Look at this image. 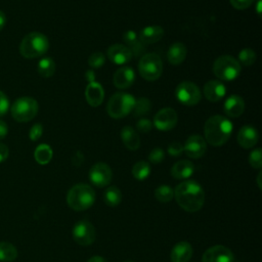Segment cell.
Segmentation results:
<instances>
[{"mask_svg": "<svg viewBox=\"0 0 262 262\" xmlns=\"http://www.w3.org/2000/svg\"><path fill=\"white\" fill-rule=\"evenodd\" d=\"M177 204L186 212L199 211L205 202V193L202 186L195 180H184L174 190Z\"/></svg>", "mask_w": 262, "mask_h": 262, "instance_id": "6da1fadb", "label": "cell"}, {"mask_svg": "<svg viewBox=\"0 0 262 262\" xmlns=\"http://www.w3.org/2000/svg\"><path fill=\"white\" fill-rule=\"evenodd\" d=\"M233 127L226 117L215 115L210 117L204 126L205 140L213 146H220L230 138Z\"/></svg>", "mask_w": 262, "mask_h": 262, "instance_id": "7a4b0ae2", "label": "cell"}, {"mask_svg": "<svg viewBox=\"0 0 262 262\" xmlns=\"http://www.w3.org/2000/svg\"><path fill=\"white\" fill-rule=\"evenodd\" d=\"M48 48L49 41L44 34L31 32L23 38L19 44V53L25 58H36L44 55Z\"/></svg>", "mask_w": 262, "mask_h": 262, "instance_id": "3957f363", "label": "cell"}, {"mask_svg": "<svg viewBox=\"0 0 262 262\" xmlns=\"http://www.w3.org/2000/svg\"><path fill=\"white\" fill-rule=\"evenodd\" d=\"M67 202L69 207L75 211L87 210L95 202V191L88 184L78 183L70 188Z\"/></svg>", "mask_w": 262, "mask_h": 262, "instance_id": "277c9868", "label": "cell"}, {"mask_svg": "<svg viewBox=\"0 0 262 262\" xmlns=\"http://www.w3.org/2000/svg\"><path fill=\"white\" fill-rule=\"evenodd\" d=\"M135 98L126 92H117L111 96L106 104V112L113 119H121L131 113Z\"/></svg>", "mask_w": 262, "mask_h": 262, "instance_id": "5b68a950", "label": "cell"}, {"mask_svg": "<svg viewBox=\"0 0 262 262\" xmlns=\"http://www.w3.org/2000/svg\"><path fill=\"white\" fill-rule=\"evenodd\" d=\"M213 73L221 81H232L241 73V63L231 55H221L213 63Z\"/></svg>", "mask_w": 262, "mask_h": 262, "instance_id": "8992f818", "label": "cell"}, {"mask_svg": "<svg viewBox=\"0 0 262 262\" xmlns=\"http://www.w3.org/2000/svg\"><path fill=\"white\" fill-rule=\"evenodd\" d=\"M39 105L35 98L30 96H21L14 100L10 107L12 118L20 123L33 120L38 114Z\"/></svg>", "mask_w": 262, "mask_h": 262, "instance_id": "52a82bcc", "label": "cell"}, {"mask_svg": "<svg viewBox=\"0 0 262 262\" xmlns=\"http://www.w3.org/2000/svg\"><path fill=\"white\" fill-rule=\"evenodd\" d=\"M138 71L140 76L146 81L158 80L163 73V62L157 53L143 54L138 62Z\"/></svg>", "mask_w": 262, "mask_h": 262, "instance_id": "ba28073f", "label": "cell"}, {"mask_svg": "<svg viewBox=\"0 0 262 262\" xmlns=\"http://www.w3.org/2000/svg\"><path fill=\"white\" fill-rule=\"evenodd\" d=\"M175 96L180 103L191 106L200 102L202 93L196 84L190 81H183L177 85L175 89Z\"/></svg>", "mask_w": 262, "mask_h": 262, "instance_id": "9c48e42d", "label": "cell"}, {"mask_svg": "<svg viewBox=\"0 0 262 262\" xmlns=\"http://www.w3.org/2000/svg\"><path fill=\"white\" fill-rule=\"evenodd\" d=\"M73 238L80 246H90L96 236L94 226L87 220L78 221L73 227Z\"/></svg>", "mask_w": 262, "mask_h": 262, "instance_id": "30bf717a", "label": "cell"}, {"mask_svg": "<svg viewBox=\"0 0 262 262\" xmlns=\"http://www.w3.org/2000/svg\"><path fill=\"white\" fill-rule=\"evenodd\" d=\"M88 176L92 184L98 187H104L111 183L113 172L105 163H96L90 168Z\"/></svg>", "mask_w": 262, "mask_h": 262, "instance_id": "8fae6325", "label": "cell"}, {"mask_svg": "<svg viewBox=\"0 0 262 262\" xmlns=\"http://www.w3.org/2000/svg\"><path fill=\"white\" fill-rule=\"evenodd\" d=\"M178 121V116L175 110L171 107L161 108L154 117L155 127L160 131H169L173 129Z\"/></svg>", "mask_w": 262, "mask_h": 262, "instance_id": "7c38bea8", "label": "cell"}, {"mask_svg": "<svg viewBox=\"0 0 262 262\" xmlns=\"http://www.w3.org/2000/svg\"><path fill=\"white\" fill-rule=\"evenodd\" d=\"M207 150V142L201 135H190L184 142L183 151L188 158L199 159L205 155Z\"/></svg>", "mask_w": 262, "mask_h": 262, "instance_id": "4fadbf2b", "label": "cell"}, {"mask_svg": "<svg viewBox=\"0 0 262 262\" xmlns=\"http://www.w3.org/2000/svg\"><path fill=\"white\" fill-rule=\"evenodd\" d=\"M232 252L222 245H216L209 248L202 257V262H232Z\"/></svg>", "mask_w": 262, "mask_h": 262, "instance_id": "5bb4252c", "label": "cell"}, {"mask_svg": "<svg viewBox=\"0 0 262 262\" xmlns=\"http://www.w3.org/2000/svg\"><path fill=\"white\" fill-rule=\"evenodd\" d=\"M106 55L108 59L115 64H125L132 58L131 50L123 44H113L106 50Z\"/></svg>", "mask_w": 262, "mask_h": 262, "instance_id": "9a60e30c", "label": "cell"}, {"mask_svg": "<svg viewBox=\"0 0 262 262\" xmlns=\"http://www.w3.org/2000/svg\"><path fill=\"white\" fill-rule=\"evenodd\" d=\"M204 95L211 102H217L221 100L226 93L224 84L219 80H210L204 85Z\"/></svg>", "mask_w": 262, "mask_h": 262, "instance_id": "2e32d148", "label": "cell"}, {"mask_svg": "<svg viewBox=\"0 0 262 262\" xmlns=\"http://www.w3.org/2000/svg\"><path fill=\"white\" fill-rule=\"evenodd\" d=\"M237 143L244 148H251L258 142L259 134L257 129L252 125L243 126L236 136Z\"/></svg>", "mask_w": 262, "mask_h": 262, "instance_id": "e0dca14e", "label": "cell"}, {"mask_svg": "<svg viewBox=\"0 0 262 262\" xmlns=\"http://www.w3.org/2000/svg\"><path fill=\"white\" fill-rule=\"evenodd\" d=\"M135 80V73L130 67H123L118 69L113 78L114 85L119 89L129 88Z\"/></svg>", "mask_w": 262, "mask_h": 262, "instance_id": "ac0fdd59", "label": "cell"}, {"mask_svg": "<svg viewBox=\"0 0 262 262\" xmlns=\"http://www.w3.org/2000/svg\"><path fill=\"white\" fill-rule=\"evenodd\" d=\"M223 111L225 115L229 118H237L245 111V101L237 94L229 95L223 105Z\"/></svg>", "mask_w": 262, "mask_h": 262, "instance_id": "d6986e66", "label": "cell"}, {"mask_svg": "<svg viewBox=\"0 0 262 262\" xmlns=\"http://www.w3.org/2000/svg\"><path fill=\"white\" fill-rule=\"evenodd\" d=\"M85 97L91 106H98L102 103L104 98V91L102 86L98 82L88 83L85 90Z\"/></svg>", "mask_w": 262, "mask_h": 262, "instance_id": "ffe728a7", "label": "cell"}, {"mask_svg": "<svg viewBox=\"0 0 262 262\" xmlns=\"http://www.w3.org/2000/svg\"><path fill=\"white\" fill-rule=\"evenodd\" d=\"M163 36L164 29L161 26H147L139 32L138 39L141 43L147 45L160 41Z\"/></svg>", "mask_w": 262, "mask_h": 262, "instance_id": "44dd1931", "label": "cell"}, {"mask_svg": "<svg viewBox=\"0 0 262 262\" xmlns=\"http://www.w3.org/2000/svg\"><path fill=\"white\" fill-rule=\"evenodd\" d=\"M192 256V248L187 242L177 243L171 250V261L172 262H188Z\"/></svg>", "mask_w": 262, "mask_h": 262, "instance_id": "7402d4cb", "label": "cell"}, {"mask_svg": "<svg viewBox=\"0 0 262 262\" xmlns=\"http://www.w3.org/2000/svg\"><path fill=\"white\" fill-rule=\"evenodd\" d=\"M194 165L188 160H181L176 162L171 168V175L178 180L187 179L192 175Z\"/></svg>", "mask_w": 262, "mask_h": 262, "instance_id": "603a6c76", "label": "cell"}, {"mask_svg": "<svg viewBox=\"0 0 262 262\" xmlns=\"http://www.w3.org/2000/svg\"><path fill=\"white\" fill-rule=\"evenodd\" d=\"M187 54V49L185 45L181 42L173 43L167 51V59L171 64L177 66L184 61Z\"/></svg>", "mask_w": 262, "mask_h": 262, "instance_id": "cb8c5ba5", "label": "cell"}, {"mask_svg": "<svg viewBox=\"0 0 262 262\" xmlns=\"http://www.w3.org/2000/svg\"><path fill=\"white\" fill-rule=\"evenodd\" d=\"M121 139L124 145L130 150H136L140 146V138L138 133L131 126H125L121 130Z\"/></svg>", "mask_w": 262, "mask_h": 262, "instance_id": "d4e9b609", "label": "cell"}, {"mask_svg": "<svg viewBox=\"0 0 262 262\" xmlns=\"http://www.w3.org/2000/svg\"><path fill=\"white\" fill-rule=\"evenodd\" d=\"M123 40L132 53H135L136 55H138L144 51V44L140 42L135 32L133 31L125 32L123 35Z\"/></svg>", "mask_w": 262, "mask_h": 262, "instance_id": "484cf974", "label": "cell"}, {"mask_svg": "<svg viewBox=\"0 0 262 262\" xmlns=\"http://www.w3.org/2000/svg\"><path fill=\"white\" fill-rule=\"evenodd\" d=\"M17 258V250L11 243L0 242V262H12Z\"/></svg>", "mask_w": 262, "mask_h": 262, "instance_id": "4316f807", "label": "cell"}, {"mask_svg": "<svg viewBox=\"0 0 262 262\" xmlns=\"http://www.w3.org/2000/svg\"><path fill=\"white\" fill-rule=\"evenodd\" d=\"M55 62L51 57H43L37 64V71L43 78H50L55 72Z\"/></svg>", "mask_w": 262, "mask_h": 262, "instance_id": "83f0119b", "label": "cell"}, {"mask_svg": "<svg viewBox=\"0 0 262 262\" xmlns=\"http://www.w3.org/2000/svg\"><path fill=\"white\" fill-rule=\"evenodd\" d=\"M52 149L48 144H40L36 147L34 152V158L37 163L40 165H46L48 164L52 159Z\"/></svg>", "mask_w": 262, "mask_h": 262, "instance_id": "f1b7e54d", "label": "cell"}, {"mask_svg": "<svg viewBox=\"0 0 262 262\" xmlns=\"http://www.w3.org/2000/svg\"><path fill=\"white\" fill-rule=\"evenodd\" d=\"M104 203L110 207H117L122 201L121 190L117 186H110L103 193Z\"/></svg>", "mask_w": 262, "mask_h": 262, "instance_id": "f546056e", "label": "cell"}, {"mask_svg": "<svg viewBox=\"0 0 262 262\" xmlns=\"http://www.w3.org/2000/svg\"><path fill=\"white\" fill-rule=\"evenodd\" d=\"M150 166L145 161L137 162L132 168V174L137 180H144L149 176Z\"/></svg>", "mask_w": 262, "mask_h": 262, "instance_id": "4dcf8cb0", "label": "cell"}, {"mask_svg": "<svg viewBox=\"0 0 262 262\" xmlns=\"http://www.w3.org/2000/svg\"><path fill=\"white\" fill-rule=\"evenodd\" d=\"M151 108V102L146 97H140L139 99L135 100L134 106H133V114L135 117L143 116L146 113H148Z\"/></svg>", "mask_w": 262, "mask_h": 262, "instance_id": "1f68e13d", "label": "cell"}, {"mask_svg": "<svg viewBox=\"0 0 262 262\" xmlns=\"http://www.w3.org/2000/svg\"><path fill=\"white\" fill-rule=\"evenodd\" d=\"M155 198L161 203H168L174 198V190L169 185H160L155 190Z\"/></svg>", "mask_w": 262, "mask_h": 262, "instance_id": "d6a6232c", "label": "cell"}, {"mask_svg": "<svg viewBox=\"0 0 262 262\" xmlns=\"http://www.w3.org/2000/svg\"><path fill=\"white\" fill-rule=\"evenodd\" d=\"M256 52L250 48H244L239 51L238 53V62L246 66V67H249V66H252L253 63H255L256 61Z\"/></svg>", "mask_w": 262, "mask_h": 262, "instance_id": "836d02e7", "label": "cell"}, {"mask_svg": "<svg viewBox=\"0 0 262 262\" xmlns=\"http://www.w3.org/2000/svg\"><path fill=\"white\" fill-rule=\"evenodd\" d=\"M249 163L255 169H260L262 167V150L261 148H256L251 151L249 156Z\"/></svg>", "mask_w": 262, "mask_h": 262, "instance_id": "e575fe53", "label": "cell"}, {"mask_svg": "<svg viewBox=\"0 0 262 262\" xmlns=\"http://www.w3.org/2000/svg\"><path fill=\"white\" fill-rule=\"evenodd\" d=\"M104 60H105V56L102 52L98 51V52H93L89 58H88V63L91 68H100L103 63H104Z\"/></svg>", "mask_w": 262, "mask_h": 262, "instance_id": "d590c367", "label": "cell"}, {"mask_svg": "<svg viewBox=\"0 0 262 262\" xmlns=\"http://www.w3.org/2000/svg\"><path fill=\"white\" fill-rule=\"evenodd\" d=\"M165 158V152L162 148L156 147L151 149V151L148 155V161L152 164H160Z\"/></svg>", "mask_w": 262, "mask_h": 262, "instance_id": "8d00e7d4", "label": "cell"}, {"mask_svg": "<svg viewBox=\"0 0 262 262\" xmlns=\"http://www.w3.org/2000/svg\"><path fill=\"white\" fill-rule=\"evenodd\" d=\"M136 128L139 132L141 133H146L149 132L152 128V123L146 118H141L136 122Z\"/></svg>", "mask_w": 262, "mask_h": 262, "instance_id": "74e56055", "label": "cell"}, {"mask_svg": "<svg viewBox=\"0 0 262 262\" xmlns=\"http://www.w3.org/2000/svg\"><path fill=\"white\" fill-rule=\"evenodd\" d=\"M42 133H43V126L39 123L33 125L29 131V137L31 140L33 141H37L41 136H42Z\"/></svg>", "mask_w": 262, "mask_h": 262, "instance_id": "f35d334b", "label": "cell"}, {"mask_svg": "<svg viewBox=\"0 0 262 262\" xmlns=\"http://www.w3.org/2000/svg\"><path fill=\"white\" fill-rule=\"evenodd\" d=\"M183 152V145L178 142L174 141L168 145V154L172 157H178Z\"/></svg>", "mask_w": 262, "mask_h": 262, "instance_id": "ab89813d", "label": "cell"}, {"mask_svg": "<svg viewBox=\"0 0 262 262\" xmlns=\"http://www.w3.org/2000/svg\"><path fill=\"white\" fill-rule=\"evenodd\" d=\"M255 1L256 0H229L232 7H234L235 9H238V10H243V9L250 7Z\"/></svg>", "mask_w": 262, "mask_h": 262, "instance_id": "60d3db41", "label": "cell"}, {"mask_svg": "<svg viewBox=\"0 0 262 262\" xmlns=\"http://www.w3.org/2000/svg\"><path fill=\"white\" fill-rule=\"evenodd\" d=\"M9 108V99L6 94L0 90V117L4 116Z\"/></svg>", "mask_w": 262, "mask_h": 262, "instance_id": "b9f144b4", "label": "cell"}, {"mask_svg": "<svg viewBox=\"0 0 262 262\" xmlns=\"http://www.w3.org/2000/svg\"><path fill=\"white\" fill-rule=\"evenodd\" d=\"M9 156V149L6 144L0 142V163H3L7 160Z\"/></svg>", "mask_w": 262, "mask_h": 262, "instance_id": "7bdbcfd3", "label": "cell"}, {"mask_svg": "<svg viewBox=\"0 0 262 262\" xmlns=\"http://www.w3.org/2000/svg\"><path fill=\"white\" fill-rule=\"evenodd\" d=\"M7 133H8V127L6 122H4L3 120H0V140L5 138Z\"/></svg>", "mask_w": 262, "mask_h": 262, "instance_id": "ee69618b", "label": "cell"}, {"mask_svg": "<svg viewBox=\"0 0 262 262\" xmlns=\"http://www.w3.org/2000/svg\"><path fill=\"white\" fill-rule=\"evenodd\" d=\"M83 154H81L80 151H77L75 155H74V158H73V163L75 166H80L82 163H83Z\"/></svg>", "mask_w": 262, "mask_h": 262, "instance_id": "f6af8a7d", "label": "cell"}, {"mask_svg": "<svg viewBox=\"0 0 262 262\" xmlns=\"http://www.w3.org/2000/svg\"><path fill=\"white\" fill-rule=\"evenodd\" d=\"M85 78L86 80L88 81V83H91V82H94L95 81V74L92 70H88L86 73H85Z\"/></svg>", "mask_w": 262, "mask_h": 262, "instance_id": "bcb514c9", "label": "cell"}, {"mask_svg": "<svg viewBox=\"0 0 262 262\" xmlns=\"http://www.w3.org/2000/svg\"><path fill=\"white\" fill-rule=\"evenodd\" d=\"M5 24H6V15L2 10H0V31L4 28Z\"/></svg>", "mask_w": 262, "mask_h": 262, "instance_id": "7dc6e473", "label": "cell"}, {"mask_svg": "<svg viewBox=\"0 0 262 262\" xmlns=\"http://www.w3.org/2000/svg\"><path fill=\"white\" fill-rule=\"evenodd\" d=\"M87 262H107V261L104 258H102V257L94 256V257H91Z\"/></svg>", "mask_w": 262, "mask_h": 262, "instance_id": "c3c4849f", "label": "cell"}, {"mask_svg": "<svg viewBox=\"0 0 262 262\" xmlns=\"http://www.w3.org/2000/svg\"><path fill=\"white\" fill-rule=\"evenodd\" d=\"M261 0H258V2H257V13L259 14V15H261Z\"/></svg>", "mask_w": 262, "mask_h": 262, "instance_id": "681fc988", "label": "cell"}, {"mask_svg": "<svg viewBox=\"0 0 262 262\" xmlns=\"http://www.w3.org/2000/svg\"><path fill=\"white\" fill-rule=\"evenodd\" d=\"M261 175H262V173L260 172L259 174H258V177H257V182H258V186H259V188L261 189Z\"/></svg>", "mask_w": 262, "mask_h": 262, "instance_id": "f907efd6", "label": "cell"}, {"mask_svg": "<svg viewBox=\"0 0 262 262\" xmlns=\"http://www.w3.org/2000/svg\"><path fill=\"white\" fill-rule=\"evenodd\" d=\"M124 262H134V261H130V260H127V261H124Z\"/></svg>", "mask_w": 262, "mask_h": 262, "instance_id": "816d5d0a", "label": "cell"}]
</instances>
